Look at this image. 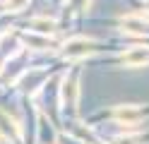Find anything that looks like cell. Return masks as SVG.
I'll return each mask as SVG.
<instances>
[{
    "label": "cell",
    "mask_w": 149,
    "mask_h": 144,
    "mask_svg": "<svg viewBox=\"0 0 149 144\" xmlns=\"http://www.w3.org/2000/svg\"><path fill=\"white\" fill-rule=\"evenodd\" d=\"M7 48H10V51H17V38L10 36V34H5L0 38V63L7 60Z\"/></svg>",
    "instance_id": "cell-9"
},
{
    "label": "cell",
    "mask_w": 149,
    "mask_h": 144,
    "mask_svg": "<svg viewBox=\"0 0 149 144\" xmlns=\"http://www.w3.org/2000/svg\"><path fill=\"white\" fill-rule=\"evenodd\" d=\"M60 144H84L82 139H74V137H58Z\"/></svg>",
    "instance_id": "cell-12"
},
{
    "label": "cell",
    "mask_w": 149,
    "mask_h": 144,
    "mask_svg": "<svg viewBox=\"0 0 149 144\" xmlns=\"http://www.w3.org/2000/svg\"><path fill=\"white\" fill-rule=\"evenodd\" d=\"M149 115V108H142V106H118L113 111V118L120 122V125H137L142 122L144 118Z\"/></svg>",
    "instance_id": "cell-2"
},
{
    "label": "cell",
    "mask_w": 149,
    "mask_h": 144,
    "mask_svg": "<svg viewBox=\"0 0 149 144\" xmlns=\"http://www.w3.org/2000/svg\"><path fill=\"white\" fill-rule=\"evenodd\" d=\"M43 79H46V72L43 70H29V72L22 74L19 86H22V91H26V94H36L41 86H46Z\"/></svg>",
    "instance_id": "cell-4"
},
{
    "label": "cell",
    "mask_w": 149,
    "mask_h": 144,
    "mask_svg": "<svg viewBox=\"0 0 149 144\" xmlns=\"http://www.w3.org/2000/svg\"><path fill=\"white\" fill-rule=\"evenodd\" d=\"M29 0H7V10H12V12H17V10H22Z\"/></svg>",
    "instance_id": "cell-11"
},
{
    "label": "cell",
    "mask_w": 149,
    "mask_h": 144,
    "mask_svg": "<svg viewBox=\"0 0 149 144\" xmlns=\"http://www.w3.org/2000/svg\"><path fill=\"white\" fill-rule=\"evenodd\" d=\"M101 51V43L99 41H91V38H72V41L65 43L63 48V58L65 60H82L91 53Z\"/></svg>",
    "instance_id": "cell-1"
},
{
    "label": "cell",
    "mask_w": 149,
    "mask_h": 144,
    "mask_svg": "<svg viewBox=\"0 0 149 144\" xmlns=\"http://www.w3.org/2000/svg\"><path fill=\"white\" fill-rule=\"evenodd\" d=\"M39 132H41V137H39V142H41V144H55V139H58L46 115H41V118H39Z\"/></svg>",
    "instance_id": "cell-7"
},
{
    "label": "cell",
    "mask_w": 149,
    "mask_h": 144,
    "mask_svg": "<svg viewBox=\"0 0 149 144\" xmlns=\"http://www.w3.org/2000/svg\"><path fill=\"white\" fill-rule=\"evenodd\" d=\"M29 26L34 29L36 34H43V36H48V34L55 31V22H53V19H41V17L39 19H31Z\"/></svg>",
    "instance_id": "cell-8"
},
{
    "label": "cell",
    "mask_w": 149,
    "mask_h": 144,
    "mask_svg": "<svg viewBox=\"0 0 149 144\" xmlns=\"http://www.w3.org/2000/svg\"><path fill=\"white\" fill-rule=\"evenodd\" d=\"M26 43H29V46H34V48H41V51H43V48H48L51 46V41H48V38H39V36H26Z\"/></svg>",
    "instance_id": "cell-10"
},
{
    "label": "cell",
    "mask_w": 149,
    "mask_h": 144,
    "mask_svg": "<svg viewBox=\"0 0 149 144\" xmlns=\"http://www.w3.org/2000/svg\"><path fill=\"white\" fill-rule=\"evenodd\" d=\"M120 63L125 67H142L149 63V48H130V51L123 53Z\"/></svg>",
    "instance_id": "cell-5"
},
{
    "label": "cell",
    "mask_w": 149,
    "mask_h": 144,
    "mask_svg": "<svg viewBox=\"0 0 149 144\" xmlns=\"http://www.w3.org/2000/svg\"><path fill=\"white\" fill-rule=\"evenodd\" d=\"M77 96H79V84H77V77H65V82L60 86V103L65 111H74L77 106Z\"/></svg>",
    "instance_id": "cell-3"
},
{
    "label": "cell",
    "mask_w": 149,
    "mask_h": 144,
    "mask_svg": "<svg viewBox=\"0 0 149 144\" xmlns=\"http://www.w3.org/2000/svg\"><path fill=\"white\" fill-rule=\"evenodd\" d=\"M120 24H123V31H130V34H135V36L149 34V24L144 22V17H139V15H130Z\"/></svg>",
    "instance_id": "cell-6"
}]
</instances>
